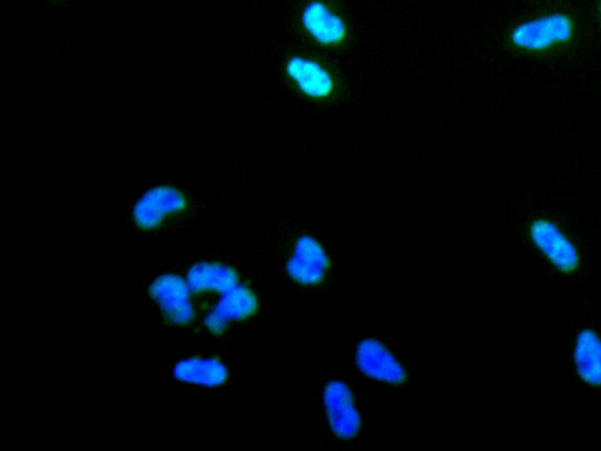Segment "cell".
I'll return each mask as SVG.
<instances>
[{"instance_id": "6da1fadb", "label": "cell", "mask_w": 601, "mask_h": 451, "mask_svg": "<svg viewBox=\"0 0 601 451\" xmlns=\"http://www.w3.org/2000/svg\"><path fill=\"white\" fill-rule=\"evenodd\" d=\"M573 23L567 14H551L517 26L511 40L521 48L540 51L571 40Z\"/></svg>"}, {"instance_id": "7a4b0ae2", "label": "cell", "mask_w": 601, "mask_h": 451, "mask_svg": "<svg viewBox=\"0 0 601 451\" xmlns=\"http://www.w3.org/2000/svg\"><path fill=\"white\" fill-rule=\"evenodd\" d=\"M325 403L329 424L341 439L358 436L361 428L360 414L353 404L350 389L341 381H331L325 391Z\"/></svg>"}, {"instance_id": "3957f363", "label": "cell", "mask_w": 601, "mask_h": 451, "mask_svg": "<svg viewBox=\"0 0 601 451\" xmlns=\"http://www.w3.org/2000/svg\"><path fill=\"white\" fill-rule=\"evenodd\" d=\"M529 232L535 245L560 271L573 272L578 267L579 256L576 248L555 223L537 220L532 224Z\"/></svg>"}, {"instance_id": "277c9868", "label": "cell", "mask_w": 601, "mask_h": 451, "mask_svg": "<svg viewBox=\"0 0 601 451\" xmlns=\"http://www.w3.org/2000/svg\"><path fill=\"white\" fill-rule=\"evenodd\" d=\"M185 205L186 199L178 189L156 187L139 200L133 216L140 228L153 229L167 216L182 211Z\"/></svg>"}, {"instance_id": "5b68a950", "label": "cell", "mask_w": 601, "mask_h": 451, "mask_svg": "<svg viewBox=\"0 0 601 451\" xmlns=\"http://www.w3.org/2000/svg\"><path fill=\"white\" fill-rule=\"evenodd\" d=\"M152 297L162 306L166 318L174 323H187L194 317L186 283L174 274L157 277L150 289Z\"/></svg>"}, {"instance_id": "8992f818", "label": "cell", "mask_w": 601, "mask_h": 451, "mask_svg": "<svg viewBox=\"0 0 601 451\" xmlns=\"http://www.w3.org/2000/svg\"><path fill=\"white\" fill-rule=\"evenodd\" d=\"M328 267V255L315 239L303 237L297 241L288 264V273L295 282L306 285L320 283Z\"/></svg>"}, {"instance_id": "52a82bcc", "label": "cell", "mask_w": 601, "mask_h": 451, "mask_svg": "<svg viewBox=\"0 0 601 451\" xmlns=\"http://www.w3.org/2000/svg\"><path fill=\"white\" fill-rule=\"evenodd\" d=\"M300 21L310 36L323 45H339L347 36L346 22L320 0H314L305 8Z\"/></svg>"}, {"instance_id": "ba28073f", "label": "cell", "mask_w": 601, "mask_h": 451, "mask_svg": "<svg viewBox=\"0 0 601 451\" xmlns=\"http://www.w3.org/2000/svg\"><path fill=\"white\" fill-rule=\"evenodd\" d=\"M358 364L370 377L385 381L389 384H402L405 373L401 364L385 346L373 339L364 340L358 349Z\"/></svg>"}, {"instance_id": "9c48e42d", "label": "cell", "mask_w": 601, "mask_h": 451, "mask_svg": "<svg viewBox=\"0 0 601 451\" xmlns=\"http://www.w3.org/2000/svg\"><path fill=\"white\" fill-rule=\"evenodd\" d=\"M223 294L219 305L206 319L209 331L216 334L222 333L229 321L249 318L258 309V299L249 288L238 285Z\"/></svg>"}, {"instance_id": "30bf717a", "label": "cell", "mask_w": 601, "mask_h": 451, "mask_svg": "<svg viewBox=\"0 0 601 451\" xmlns=\"http://www.w3.org/2000/svg\"><path fill=\"white\" fill-rule=\"evenodd\" d=\"M289 78L306 96L314 99L328 98L334 91V79L321 64L309 58L292 57L286 66Z\"/></svg>"}, {"instance_id": "8fae6325", "label": "cell", "mask_w": 601, "mask_h": 451, "mask_svg": "<svg viewBox=\"0 0 601 451\" xmlns=\"http://www.w3.org/2000/svg\"><path fill=\"white\" fill-rule=\"evenodd\" d=\"M575 363L579 376L588 385L601 386V339L591 329L580 332L577 338Z\"/></svg>"}, {"instance_id": "7c38bea8", "label": "cell", "mask_w": 601, "mask_h": 451, "mask_svg": "<svg viewBox=\"0 0 601 451\" xmlns=\"http://www.w3.org/2000/svg\"><path fill=\"white\" fill-rule=\"evenodd\" d=\"M174 375L184 383L217 387L225 383L228 373L223 364L216 359L194 358L176 364Z\"/></svg>"}, {"instance_id": "4fadbf2b", "label": "cell", "mask_w": 601, "mask_h": 451, "mask_svg": "<svg viewBox=\"0 0 601 451\" xmlns=\"http://www.w3.org/2000/svg\"><path fill=\"white\" fill-rule=\"evenodd\" d=\"M234 270L221 264H199L188 273V286L193 292L218 290L226 293L239 284Z\"/></svg>"}, {"instance_id": "5bb4252c", "label": "cell", "mask_w": 601, "mask_h": 451, "mask_svg": "<svg viewBox=\"0 0 601 451\" xmlns=\"http://www.w3.org/2000/svg\"><path fill=\"white\" fill-rule=\"evenodd\" d=\"M600 11H601V0H600Z\"/></svg>"}]
</instances>
